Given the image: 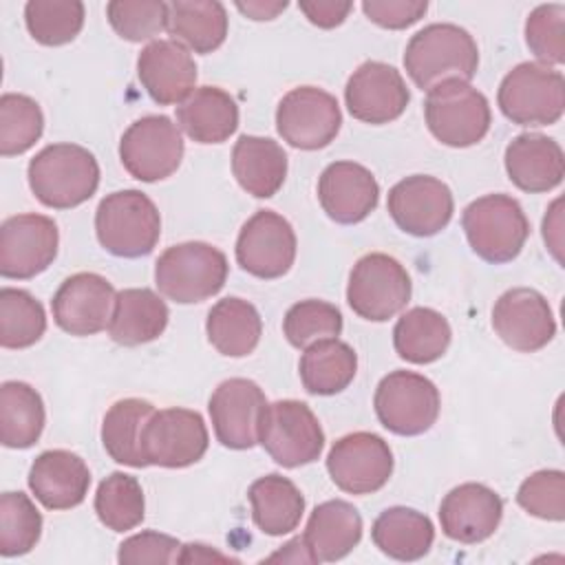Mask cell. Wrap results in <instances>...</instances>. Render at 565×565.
<instances>
[{
	"label": "cell",
	"instance_id": "c3c4849f",
	"mask_svg": "<svg viewBox=\"0 0 565 565\" xmlns=\"http://www.w3.org/2000/svg\"><path fill=\"white\" fill-rule=\"evenodd\" d=\"M181 552V543L170 536L161 534L154 530L139 532L130 539H126L119 545L117 561L126 565H137V563H177Z\"/></svg>",
	"mask_w": 565,
	"mask_h": 565
},
{
	"label": "cell",
	"instance_id": "d590c367",
	"mask_svg": "<svg viewBox=\"0 0 565 565\" xmlns=\"http://www.w3.org/2000/svg\"><path fill=\"white\" fill-rule=\"evenodd\" d=\"M452 331L448 320L430 307L408 309L393 329L395 353L411 364H430L439 360L448 344Z\"/></svg>",
	"mask_w": 565,
	"mask_h": 565
},
{
	"label": "cell",
	"instance_id": "d4e9b609",
	"mask_svg": "<svg viewBox=\"0 0 565 565\" xmlns=\"http://www.w3.org/2000/svg\"><path fill=\"white\" fill-rule=\"evenodd\" d=\"M90 486V470L71 450H44L29 470V488L49 510H71L79 505Z\"/></svg>",
	"mask_w": 565,
	"mask_h": 565
},
{
	"label": "cell",
	"instance_id": "7dc6e473",
	"mask_svg": "<svg viewBox=\"0 0 565 565\" xmlns=\"http://www.w3.org/2000/svg\"><path fill=\"white\" fill-rule=\"evenodd\" d=\"M516 503L543 521L565 519V472L536 470L516 490Z\"/></svg>",
	"mask_w": 565,
	"mask_h": 565
},
{
	"label": "cell",
	"instance_id": "f35d334b",
	"mask_svg": "<svg viewBox=\"0 0 565 565\" xmlns=\"http://www.w3.org/2000/svg\"><path fill=\"white\" fill-rule=\"evenodd\" d=\"M95 512L113 532H128L143 521L146 499L137 477L126 472L108 475L95 492Z\"/></svg>",
	"mask_w": 565,
	"mask_h": 565
},
{
	"label": "cell",
	"instance_id": "2e32d148",
	"mask_svg": "<svg viewBox=\"0 0 565 565\" xmlns=\"http://www.w3.org/2000/svg\"><path fill=\"white\" fill-rule=\"evenodd\" d=\"M386 210L395 225L411 236H435L455 212L450 188L430 174H411L388 190Z\"/></svg>",
	"mask_w": 565,
	"mask_h": 565
},
{
	"label": "cell",
	"instance_id": "60d3db41",
	"mask_svg": "<svg viewBox=\"0 0 565 565\" xmlns=\"http://www.w3.org/2000/svg\"><path fill=\"white\" fill-rule=\"evenodd\" d=\"M24 22L35 42L62 46L79 35L84 4L79 0H31L24 4Z\"/></svg>",
	"mask_w": 565,
	"mask_h": 565
},
{
	"label": "cell",
	"instance_id": "836d02e7",
	"mask_svg": "<svg viewBox=\"0 0 565 565\" xmlns=\"http://www.w3.org/2000/svg\"><path fill=\"white\" fill-rule=\"evenodd\" d=\"M205 331L210 344L227 358H245L249 355L263 333V320L258 309L236 296L218 300L205 320Z\"/></svg>",
	"mask_w": 565,
	"mask_h": 565
},
{
	"label": "cell",
	"instance_id": "d6986e66",
	"mask_svg": "<svg viewBox=\"0 0 565 565\" xmlns=\"http://www.w3.org/2000/svg\"><path fill=\"white\" fill-rule=\"evenodd\" d=\"M344 102L358 121L382 126L395 121L406 110L411 93L395 66L369 60L349 77Z\"/></svg>",
	"mask_w": 565,
	"mask_h": 565
},
{
	"label": "cell",
	"instance_id": "52a82bcc",
	"mask_svg": "<svg viewBox=\"0 0 565 565\" xmlns=\"http://www.w3.org/2000/svg\"><path fill=\"white\" fill-rule=\"evenodd\" d=\"M497 104L512 124L552 126L565 110L563 73L541 62H521L501 79Z\"/></svg>",
	"mask_w": 565,
	"mask_h": 565
},
{
	"label": "cell",
	"instance_id": "8992f818",
	"mask_svg": "<svg viewBox=\"0 0 565 565\" xmlns=\"http://www.w3.org/2000/svg\"><path fill=\"white\" fill-rule=\"evenodd\" d=\"M424 117L430 135L450 148L479 143L492 121L486 95L461 79H446L433 86L424 102Z\"/></svg>",
	"mask_w": 565,
	"mask_h": 565
},
{
	"label": "cell",
	"instance_id": "9a60e30c",
	"mask_svg": "<svg viewBox=\"0 0 565 565\" xmlns=\"http://www.w3.org/2000/svg\"><path fill=\"white\" fill-rule=\"evenodd\" d=\"M60 232L44 214H15L0 225V274L29 280L42 274L57 256Z\"/></svg>",
	"mask_w": 565,
	"mask_h": 565
},
{
	"label": "cell",
	"instance_id": "ee69618b",
	"mask_svg": "<svg viewBox=\"0 0 565 565\" xmlns=\"http://www.w3.org/2000/svg\"><path fill=\"white\" fill-rule=\"evenodd\" d=\"M285 338L296 349H307L320 340L342 333V313L327 300H300L291 305L282 320Z\"/></svg>",
	"mask_w": 565,
	"mask_h": 565
},
{
	"label": "cell",
	"instance_id": "8fae6325",
	"mask_svg": "<svg viewBox=\"0 0 565 565\" xmlns=\"http://www.w3.org/2000/svg\"><path fill=\"white\" fill-rule=\"evenodd\" d=\"M183 137L166 115H146L119 139V159L130 177L143 183L168 179L183 159Z\"/></svg>",
	"mask_w": 565,
	"mask_h": 565
},
{
	"label": "cell",
	"instance_id": "f6af8a7d",
	"mask_svg": "<svg viewBox=\"0 0 565 565\" xmlns=\"http://www.w3.org/2000/svg\"><path fill=\"white\" fill-rule=\"evenodd\" d=\"M113 31L128 42L152 40L166 29L168 2L161 0H113L106 4Z\"/></svg>",
	"mask_w": 565,
	"mask_h": 565
},
{
	"label": "cell",
	"instance_id": "e575fe53",
	"mask_svg": "<svg viewBox=\"0 0 565 565\" xmlns=\"http://www.w3.org/2000/svg\"><path fill=\"white\" fill-rule=\"evenodd\" d=\"M152 413L154 406L139 397L119 399L106 411L102 422V444L110 459L130 468L148 466L143 455V428Z\"/></svg>",
	"mask_w": 565,
	"mask_h": 565
},
{
	"label": "cell",
	"instance_id": "83f0119b",
	"mask_svg": "<svg viewBox=\"0 0 565 565\" xmlns=\"http://www.w3.org/2000/svg\"><path fill=\"white\" fill-rule=\"evenodd\" d=\"M168 318V305L152 289H121L115 296L108 335L121 347H139L157 340L166 331Z\"/></svg>",
	"mask_w": 565,
	"mask_h": 565
},
{
	"label": "cell",
	"instance_id": "1f68e13d",
	"mask_svg": "<svg viewBox=\"0 0 565 565\" xmlns=\"http://www.w3.org/2000/svg\"><path fill=\"white\" fill-rule=\"evenodd\" d=\"M247 499L256 527L269 536L296 530L305 512V497L298 486L276 472L256 479L247 490Z\"/></svg>",
	"mask_w": 565,
	"mask_h": 565
},
{
	"label": "cell",
	"instance_id": "f907efd6",
	"mask_svg": "<svg viewBox=\"0 0 565 565\" xmlns=\"http://www.w3.org/2000/svg\"><path fill=\"white\" fill-rule=\"evenodd\" d=\"M300 11L307 15V20L320 29H333L340 26L347 15L351 13V2H338V0H302L298 2Z\"/></svg>",
	"mask_w": 565,
	"mask_h": 565
},
{
	"label": "cell",
	"instance_id": "ffe728a7",
	"mask_svg": "<svg viewBox=\"0 0 565 565\" xmlns=\"http://www.w3.org/2000/svg\"><path fill=\"white\" fill-rule=\"evenodd\" d=\"M113 285L93 271L68 276L51 300L55 324L71 335H95L108 327L113 305Z\"/></svg>",
	"mask_w": 565,
	"mask_h": 565
},
{
	"label": "cell",
	"instance_id": "30bf717a",
	"mask_svg": "<svg viewBox=\"0 0 565 565\" xmlns=\"http://www.w3.org/2000/svg\"><path fill=\"white\" fill-rule=\"evenodd\" d=\"M408 300L411 276L397 258L373 252L353 265L347 285V302L360 318L384 322L399 313Z\"/></svg>",
	"mask_w": 565,
	"mask_h": 565
},
{
	"label": "cell",
	"instance_id": "3957f363",
	"mask_svg": "<svg viewBox=\"0 0 565 565\" xmlns=\"http://www.w3.org/2000/svg\"><path fill=\"white\" fill-rule=\"evenodd\" d=\"M95 232L108 254L139 258L159 243L161 216L152 199L141 190H117L99 201Z\"/></svg>",
	"mask_w": 565,
	"mask_h": 565
},
{
	"label": "cell",
	"instance_id": "603a6c76",
	"mask_svg": "<svg viewBox=\"0 0 565 565\" xmlns=\"http://www.w3.org/2000/svg\"><path fill=\"white\" fill-rule=\"evenodd\" d=\"M503 516L501 497L483 483H461L452 488L439 505V523L448 539L457 543H481L494 534Z\"/></svg>",
	"mask_w": 565,
	"mask_h": 565
},
{
	"label": "cell",
	"instance_id": "6da1fadb",
	"mask_svg": "<svg viewBox=\"0 0 565 565\" xmlns=\"http://www.w3.org/2000/svg\"><path fill=\"white\" fill-rule=\"evenodd\" d=\"M477 66L479 49L475 38L452 22L424 26L408 40L404 51V68L422 90H430L446 79L470 82Z\"/></svg>",
	"mask_w": 565,
	"mask_h": 565
},
{
	"label": "cell",
	"instance_id": "484cf974",
	"mask_svg": "<svg viewBox=\"0 0 565 565\" xmlns=\"http://www.w3.org/2000/svg\"><path fill=\"white\" fill-rule=\"evenodd\" d=\"M503 161L510 181L530 194L554 190L565 174L563 148L541 132L516 135L508 143Z\"/></svg>",
	"mask_w": 565,
	"mask_h": 565
},
{
	"label": "cell",
	"instance_id": "681fc988",
	"mask_svg": "<svg viewBox=\"0 0 565 565\" xmlns=\"http://www.w3.org/2000/svg\"><path fill=\"white\" fill-rule=\"evenodd\" d=\"M428 9L426 0H364V15L382 29H406L424 18Z\"/></svg>",
	"mask_w": 565,
	"mask_h": 565
},
{
	"label": "cell",
	"instance_id": "4dcf8cb0",
	"mask_svg": "<svg viewBox=\"0 0 565 565\" xmlns=\"http://www.w3.org/2000/svg\"><path fill=\"white\" fill-rule=\"evenodd\" d=\"M371 539L375 547L395 561H419L428 554L435 541L433 521L404 505H393L380 512L373 521Z\"/></svg>",
	"mask_w": 565,
	"mask_h": 565
},
{
	"label": "cell",
	"instance_id": "bcb514c9",
	"mask_svg": "<svg viewBox=\"0 0 565 565\" xmlns=\"http://www.w3.org/2000/svg\"><path fill=\"white\" fill-rule=\"evenodd\" d=\"M525 44L545 64L565 62V7L539 4L525 20Z\"/></svg>",
	"mask_w": 565,
	"mask_h": 565
},
{
	"label": "cell",
	"instance_id": "d6a6232c",
	"mask_svg": "<svg viewBox=\"0 0 565 565\" xmlns=\"http://www.w3.org/2000/svg\"><path fill=\"white\" fill-rule=\"evenodd\" d=\"M168 33L194 53H212L227 38V11L218 0L168 2Z\"/></svg>",
	"mask_w": 565,
	"mask_h": 565
},
{
	"label": "cell",
	"instance_id": "8d00e7d4",
	"mask_svg": "<svg viewBox=\"0 0 565 565\" xmlns=\"http://www.w3.org/2000/svg\"><path fill=\"white\" fill-rule=\"evenodd\" d=\"M300 380L311 395H335L344 391L358 371V355L351 344L329 338L305 349L300 364Z\"/></svg>",
	"mask_w": 565,
	"mask_h": 565
},
{
	"label": "cell",
	"instance_id": "9c48e42d",
	"mask_svg": "<svg viewBox=\"0 0 565 565\" xmlns=\"http://www.w3.org/2000/svg\"><path fill=\"white\" fill-rule=\"evenodd\" d=\"M437 386L413 371H391L384 375L373 395V408L380 424L402 437L426 433L439 415Z\"/></svg>",
	"mask_w": 565,
	"mask_h": 565
},
{
	"label": "cell",
	"instance_id": "5bb4252c",
	"mask_svg": "<svg viewBox=\"0 0 565 565\" xmlns=\"http://www.w3.org/2000/svg\"><path fill=\"white\" fill-rule=\"evenodd\" d=\"M296 260V234L291 223L274 210L249 216L236 238V263L247 274L271 280L285 276Z\"/></svg>",
	"mask_w": 565,
	"mask_h": 565
},
{
	"label": "cell",
	"instance_id": "7402d4cb",
	"mask_svg": "<svg viewBox=\"0 0 565 565\" xmlns=\"http://www.w3.org/2000/svg\"><path fill=\"white\" fill-rule=\"evenodd\" d=\"M380 199L373 172L355 161L329 163L318 179V201L324 214L342 225L364 221Z\"/></svg>",
	"mask_w": 565,
	"mask_h": 565
},
{
	"label": "cell",
	"instance_id": "cb8c5ba5",
	"mask_svg": "<svg viewBox=\"0 0 565 565\" xmlns=\"http://www.w3.org/2000/svg\"><path fill=\"white\" fill-rule=\"evenodd\" d=\"M137 75L152 102L172 106L194 90L196 64L181 42L152 40L137 57Z\"/></svg>",
	"mask_w": 565,
	"mask_h": 565
},
{
	"label": "cell",
	"instance_id": "4316f807",
	"mask_svg": "<svg viewBox=\"0 0 565 565\" xmlns=\"http://www.w3.org/2000/svg\"><path fill=\"white\" fill-rule=\"evenodd\" d=\"M177 126L196 143H223L238 128V106L218 86H199L177 106Z\"/></svg>",
	"mask_w": 565,
	"mask_h": 565
},
{
	"label": "cell",
	"instance_id": "7c38bea8",
	"mask_svg": "<svg viewBox=\"0 0 565 565\" xmlns=\"http://www.w3.org/2000/svg\"><path fill=\"white\" fill-rule=\"evenodd\" d=\"M342 126L338 99L318 86L291 88L276 108V130L298 150L329 146Z\"/></svg>",
	"mask_w": 565,
	"mask_h": 565
},
{
	"label": "cell",
	"instance_id": "f5cc1de1",
	"mask_svg": "<svg viewBox=\"0 0 565 565\" xmlns=\"http://www.w3.org/2000/svg\"><path fill=\"white\" fill-rule=\"evenodd\" d=\"M212 561H221V563H238V558H232L230 554H223L210 545L203 543H188L181 545L179 552V561L177 563H212Z\"/></svg>",
	"mask_w": 565,
	"mask_h": 565
},
{
	"label": "cell",
	"instance_id": "f1b7e54d",
	"mask_svg": "<svg viewBox=\"0 0 565 565\" xmlns=\"http://www.w3.org/2000/svg\"><path fill=\"white\" fill-rule=\"evenodd\" d=\"M232 172L247 194L269 199L285 183L287 152L269 137L241 135L232 150Z\"/></svg>",
	"mask_w": 565,
	"mask_h": 565
},
{
	"label": "cell",
	"instance_id": "7bdbcfd3",
	"mask_svg": "<svg viewBox=\"0 0 565 565\" xmlns=\"http://www.w3.org/2000/svg\"><path fill=\"white\" fill-rule=\"evenodd\" d=\"M42 534V514L24 492L0 497V554L22 556L35 547Z\"/></svg>",
	"mask_w": 565,
	"mask_h": 565
},
{
	"label": "cell",
	"instance_id": "816d5d0a",
	"mask_svg": "<svg viewBox=\"0 0 565 565\" xmlns=\"http://www.w3.org/2000/svg\"><path fill=\"white\" fill-rule=\"evenodd\" d=\"M265 561L267 563H280V561L282 563H318V558L313 556L305 536H296V539L287 541L278 552H274Z\"/></svg>",
	"mask_w": 565,
	"mask_h": 565
},
{
	"label": "cell",
	"instance_id": "db71d44e",
	"mask_svg": "<svg viewBox=\"0 0 565 565\" xmlns=\"http://www.w3.org/2000/svg\"><path fill=\"white\" fill-rule=\"evenodd\" d=\"M236 9L252 18V20H274L278 13H282L287 9V2H263V0H249V2H236Z\"/></svg>",
	"mask_w": 565,
	"mask_h": 565
},
{
	"label": "cell",
	"instance_id": "5b68a950",
	"mask_svg": "<svg viewBox=\"0 0 565 565\" xmlns=\"http://www.w3.org/2000/svg\"><path fill=\"white\" fill-rule=\"evenodd\" d=\"M461 227L472 252L494 265L514 260L530 236L521 203L501 192L475 199L461 214Z\"/></svg>",
	"mask_w": 565,
	"mask_h": 565
},
{
	"label": "cell",
	"instance_id": "ba28073f",
	"mask_svg": "<svg viewBox=\"0 0 565 565\" xmlns=\"http://www.w3.org/2000/svg\"><path fill=\"white\" fill-rule=\"evenodd\" d=\"M258 444L278 466L298 468L320 457L324 430L305 402L278 399L260 411Z\"/></svg>",
	"mask_w": 565,
	"mask_h": 565
},
{
	"label": "cell",
	"instance_id": "44dd1931",
	"mask_svg": "<svg viewBox=\"0 0 565 565\" xmlns=\"http://www.w3.org/2000/svg\"><path fill=\"white\" fill-rule=\"evenodd\" d=\"M267 404L263 388L247 377L221 382L207 404L216 439L232 450H247L258 444V419Z\"/></svg>",
	"mask_w": 565,
	"mask_h": 565
},
{
	"label": "cell",
	"instance_id": "277c9868",
	"mask_svg": "<svg viewBox=\"0 0 565 565\" xmlns=\"http://www.w3.org/2000/svg\"><path fill=\"white\" fill-rule=\"evenodd\" d=\"M225 254L203 241H188L168 247L154 263L157 289L179 302L192 305L216 296L227 280Z\"/></svg>",
	"mask_w": 565,
	"mask_h": 565
},
{
	"label": "cell",
	"instance_id": "f546056e",
	"mask_svg": "<svg viewBox=\"0 0 565 565\" xmlns=\"http://www.w3.org/2000/svg\"><path fill=\"white\" fill-rule=\"evenodd\" d=\"M302 536L318 563L340 561L360 543L362 516L349 501L331 499L313 508Z\"/></svg>",
	"mask_w": 565,
	"mask_h": 565
},
{
	"label": "cell",
	"instance_id": "4fadbf2b",
	"mask_svg": "<svg viewBox=\"0 0 565 565\" xmlns=\"http://www.w3.org/2000/svg\"><path fill=\"white\" fill-rule=\"evenodd\" d=\"M327 470L342 492L371 494L382 490L391 479L393 452L375 433H349L331 446Z\"/></svg>",
	"mask_w": 565,
	"mask_h": 565
},
{
	"label": "cell",
	"instance_id": "7a4b0ae2",
	"mask_svg": "<svg viewBox=\"0 0 565 565\" xmlns=\"http://www.w3.org/2000/svg\"><path fill=\"white\" fill-rule=\"evenodd\" d=\"M29 188L53 210H71L88 201L99 185L95 154L77 143H51L29 161Z\"/></svg>",
	"mask_w": 565,
	"mask_h": 565
},
{
	"label": "cell",
	"instance_id": "e0dca14e",
	"mask_svg": "<svg viewBox=\"0 0 565 565\" xmlns=\"http://www.w3.org/2000/svg\"><path fill=\"white\" fill-rule=\"evenodd\" d=\"M207 439L205 422L196 411L161 408L143 428V455L148 466L185 468L205 455Z\"/></svg>",
	"mask_w": 565,
	"mask_h": 565
},
{
	"label": "cell",
	"instance_id": "ac0fdd59",
	"mask_svg": "<svg viewBox=\"0 0 565 565\" xmlns=\"http://www.w3.org/2000/svg\"><path fill=\"white\" fill-rule=\"evenodd\" d=\"M494 333L514 351L534 353L556 333V320L547 298L530 287H514L499 296L492 309Z\"/></svg>",
	"mask_w": 565,
	"mask_h": 565
},
{
	"label": "cell",
	"instance_id": "b9f144b4",
	"mask_svg": "<svg viewBox=\"0 0 565 565\" xmlns=\"http://www.w3.org/2000/svg\"><path fill=\"white\" fill-rule=\"evenodd\" d=\"M44 130V115L35 99L20 93L0 97V154L13 157L26 152Z\"/></svg>",
	"mask_w": 565,
	"mask_h": 565
},
{
	"label": "cell",
	"instance_id": "74e56055",
	"mask_svg": "<svg viewBox=\"0 0 565 565\" xmlns=\"http://www.w3.org/2000/svg\"><path fill=\"white\" fill-rule=\"evenodd\" d=\"M44 402L26 382L0 386V441L7 448H31L44 430Z\"/></svg>",
	"mask_w": 565,
	"mask_h": 565
},
{
	"label": "cell",
	"instance_id": "ab89813d",
	"mask_svg": "<svg viewBox=\"0 0 565 565\" xmlns=\"http://www.w3.org/2000/svg\"><path fill=\"white\" fill-rule=\"evenodd\" d=\"M46 331V313L40 300L24 289H0V344L4 349H26Z\"/></svg>",
	"mask_w": 565,
	"mask_h": 565
}]
</instances>
